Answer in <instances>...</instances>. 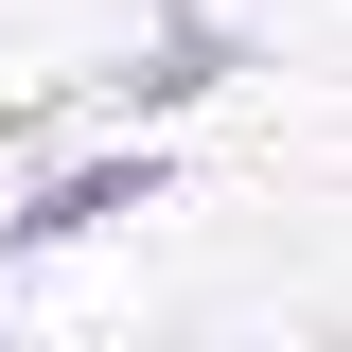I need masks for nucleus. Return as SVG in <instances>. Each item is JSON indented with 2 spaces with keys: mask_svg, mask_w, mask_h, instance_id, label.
<instances>
[{
  "mask_svg": "<svg viewBox=\"0 0 352 352\" xmlns=\"http://www.w3.org/2000/svg\"><path fill=\"white\" fill-rule=\"evenodd\" d=\"M0 352H18V335H0Z\"/></svg>",
  "mask_w": 352,
  "mask_h": 352,
  "instance_id": "3",
  "label": "nucleus"
},
{
  "mask_svg": "<svg viewBox=\"0 0 352 352\" xmlns=\"http://www.w3.org/2000/svg\"><path fill=\"white\" fill-rule=\"evenodd\" d=\"M247 71H264V36H247V18L176 0V18H159V36H141L106 88H88V106H124V124H194V106H212V88H247Z\"/></svg>",
  "mask_w": 352,
  "mask_h": 352,
  "instance_id": "2",
  "label": "nucleus"
},
{
  "mask_svg": "<svg viewBox=\"0 0 352 352\" xmlns=\"http://www.w3.org/2000/svg\"><path fill=\"white\" fill-rule=\"evenodd\" d=\"M176 176H194V159H176V141H88V159H53L36 194L0 212V247H18V264H53V247H106V229H124V212H159Z\"/></svg>",
  "mask_w": 352,
  "mask_h": 352,
  "instance_id": "1",
  "label": "nucleus"
}]
</instances>
